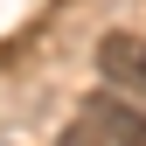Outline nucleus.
Segmentation results:
<instances>
[{
  "mask_svg": "<svg viewBox=\"0 0 146 146\" xmlns=\"http://www.w3.org/2000/svg\"><path fill=\"white\" fill-rule=\"evenodd\" d=\"M56 146H104V132H90V125H84V118H77V125H70V132H63V139H56Z\"/></svg>",
  "mask_w": 146,
  "mask_h": 146,
  "instance_id": "7ed1b4c3",
  "label": "nucleus"
},
{
  "mask_svg": "<svg viewBox=\"0 0 146 146\" xmlns=\"http://www.w3.org/2000/svg\"><path fill=\"white\" fill-rule=\"evenodd\" d=\"M98 70H104V84L132 90V98L146 104V35H132V28L104 35V42H98Z\"/></svg>",
  "mask_w": 146,
  "mask_h": 146,
  "instance_id": "f03ea898",
  "label": "nucleus"
},
{
  "mask_svg": "<svg viewBox=\"0 0 146 146\" xmlns=\"http://www.w3.org/2000/svg\"><path fill=\"white\" fill-rule=\"evenodd\" d=\"M77 118L90 125V132H104V146H146V104H139V98H118V90H90Z\"/></svg>",
  "mask_w": 146,
  "mask_h": 146,
  "instance_id": "f257e3e1",
  "label": "nucleus"
}]
</instances>
